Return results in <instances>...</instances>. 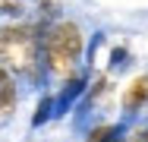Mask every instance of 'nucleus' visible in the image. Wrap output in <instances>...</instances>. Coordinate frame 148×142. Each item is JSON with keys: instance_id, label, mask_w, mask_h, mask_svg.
Masks as SVG:
<instances>
[{"instance_id": "f257e3e1", "label": "nucleus", "mask_w": 148, "mask_h": 142, "mask_svg": "<svg viewBox=\"0 0 148 142\" xmlns=\"http://www.w3.org/2000/svg\"><path fill=\"white\" fill-rule=\"evenodd\" d=\"M44 19H22V22H3L0 26V66L13 73L16 79L29 85H41L44 63H41V38L47 32Z\"/></svg>"}, {"instance_id": "f03ea898", "label": "nucleus", "mask_w": 148, "mask_h": 142, "mask_svg": "<svg viewBox=\"0 0 148 142\" xmlns=\"http://www.w3.org/2000/svg\"><path fill=\"white\" fill-rule=\"evenodd\" d=\"M85 35L76 19H57L54 26L44 32L41 38V63L44 73L57 82H66L69 76H76L82 70V57H85Z\"/></svg>"}, {"instance_id": "7ed1b4c3", "label": "nucleus", "mask_w": 148, "mask_h": 142, "mask_svg": "<svg viewBox=\"0 0 148 142\" xmlns=\"http://www.w3.org/2000/svg\"><path fill=\"white\" fill-rule=\"evenodd\" d=\"M88 76H91L88 70H79L76 76H69V79L54 92V98H57V117H63L66 111H73V104L85 95V88H88V82H91Z\"/></svg>"}, {"instance_id": "20e7f679", "label": "nucleus", "mask_w": 148, "mask_h": 142, "mask_svg": "<svg viewBox=\"0 0 148 142\" xmlns=\"http://www.w3.org/2000/svg\"><path fill=\"white\" fill-rule=\"evenodd\" d=\"M148 108V73H139L120 95V111L126 117H136Z\"/></svg>"}, {"instance_id": "39448f33", "label": "nucleus", "mask_w": 148, "mask_h": 142, "mask_svg": "<svg viewBox=\"0 0 148 142\" xmlns=\"http://www.w3.org/2000/svg\"><path fill=\"white\" fill-rule=\"evenodd\" d=\"M19 111V79L0 66V130Z\"/></svg>"}, {"instance_id": "423d86ee", "label": "nucleus", "mask_w": 148, "mask_h": 142, "mask_svg": "<svg viewBox=\"0 0 148 142\" xmlns=\"http://www.w3.org/2000/svg\"><path fill=\"white\" fill-rule=\"evenodd\" d=\"M114 95V79H110V73H98L95 79L88 82V88H85V104H82V114L88 111H98V108H104V101Z\"/></svg>"}, {"instance_id": "0eeeda50", "label": "nucleus", "mask_w": 148, "mask_h": 142, "mask_svg": "<svg viewBox=\"0 0 148 142\" xmlns=\"http://www.w3.org/2000/svg\"><path fill=\"white\" fill-rule=\"evenodd\" d=\"M35 3L38 0H0V16L6 22H22V19H29Z\"/></svg>"}, {"instance_id": "6e6552de", "label": "nucleus", "mask_w": 148, "mask_h": 142, "mask_svg": "<svg viewBox=\"0 0 148 142\" xmlns=\"http://www.w3.org/2000/svg\"><path fill=\"white\" fill-rule=\"evenodd\" d=\"M57 117V98H54V92H44L41 98H38V108L32 114V130H38V126H44L47 120H54Z\"/></svg>"}, {"instance_id": "1a4fd4ad", "label": "nucleus", "mask_w": 148, "mask_h": 142, "mask_svg": "<svg viewBox=\"0 0 148 142\" xmlns=\"http://www.w3.org/2000/svg\"><path fill=\"white\" fill-rule=\"evenodd\" d=\"M126 136V126L123 123H101V126H91L85 142H117Z\"/></svg>"}, {"instance_id": "9d476101", "label": "nucleus", "mask_w": 148, "mask_h": 142, "mask_svg": "<svg viewBox=\"0 0 148 142\" xmlns=\"http://www.w3.org/2000/svg\"><path fill=\"white\" fill-rule=\"evenodd\" d=\"M129 63V51H126V44H117L114 51H110V63H107V73H117Z\"/></svg>"}, {"instance_id": "9b49d317", "label": "nucleus", "mask_w": 148, "mask_h": 142, "mask_svg": "<svg viewBox=\"0 0 148 142\" xmlns=\"http://www.w3.org/2000/svg\"><path fill=\"white\" fill-rule=\"evenodd\" d=\"M117 142H142V136H139V130H132V133H126V136L117 139Z\"/></svg>"}, {"instance_id": "f8f14e48", "label": "nucleus", "mask_w": 148, "mask_h": 142, "mask_svg": "<svg viewBox=\"0 0 148 142\" xmlns=\"http://www.w3.org/2000/svg\"><path fill=\"white\" fill-rule=\"evenodd\" d=\"M139 136H142V142H148V123H145V126H139Z\"/></svg>"}]
</instances>
